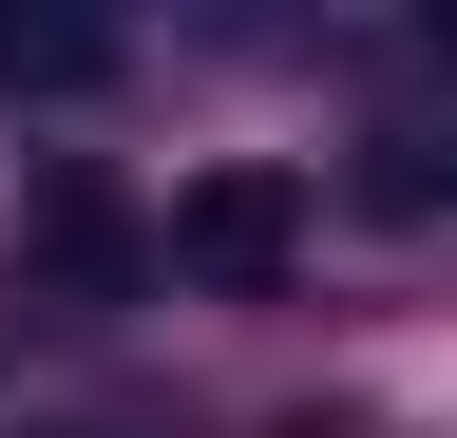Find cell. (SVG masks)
Wrapping results in <instances>:
<instances>
[{"label": "cell", "mask_w": 457, "mask_h": 438, "mask_svg": "<svg viewBox=\"0 0 457 438\" xmlns=\"http://www.w3.org/2000/svg\"><path fill=\"white\" fill-rule=\"evenodd\" d=\"M286 248H305V191L286 172H191L171 191V267H210V286H267Z\"/></svg>", "instance_id": "obj_1"}]
</instances>
